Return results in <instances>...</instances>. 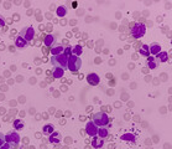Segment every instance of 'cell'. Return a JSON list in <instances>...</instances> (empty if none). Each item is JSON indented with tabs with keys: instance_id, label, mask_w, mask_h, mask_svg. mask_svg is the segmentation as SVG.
I'll return each instance as SVG.
<instances>
[{
	"instance_id": "6da1fadb",
	"label": "cell",
	"mask_w": 172,
	"mask_h": 149,
	"mask_svg": "<svg viewBox=\"0 0 172 149\" xmlns=\"http://www.w3.org/2000/svg\"><path fill=\"white\" fill-rule=\"evenodd\" d=\"M80 66H82V60L79 59L78 56L75 55H71L68 56V62H67V69L73 72V73H77L80 70Z\"/></svg>"
},
{
	"instance_id": "7a4b0ae2",
	"label": "cell",
	"mask_w": 172,
	"mask_h": 149,
	"mask_svg": "<svg viewBox=\"0 0 172 149\" xmlns=\"http://www.w3.org/2000/svg\"><path fill=\"white\" fill-rule=\"evenodd\" d=\"M67 62H68V57L64 54L60 55H55L51 57V63L55 67H60V69H67Z\"/></svg>"
},
{
	"instance_id": "3957f363",
	"label": "cell",
	"mask_w": 172,
	"mask_h": 149,
	"mask_svg": "<svg viewBox=\"0 0 172 149\" xmlns=\"http://www.w3.org/2000/svg\"><path fill=\"white\" fill-rule=\"evenodd\" d=\"M130 34H131V36L135 39H141L146 34V26L141 22H135L131 25Z\"/></svg>"
},
{
	"instance_id": "277c9868",
	"label": "cell",
	"mask_w": 172,
	"mask_h": 149,
	"mask_svg": "<svg viewBox=\"0 0 172 149\" xmlns=\"http://www.w3.org/2000/svg\"><path fill=\"white\" fill-rule=\"evenodd\" d=\"M95 126L99 128V127H105V126H108V123H109V117H108V114L104 113V112H98L93 115V121H92Z\"/></svg>"
},
{
	"instance_id": "5b68a950",
	"label": "cell",
	"mask_w": 172,
	"mask_h": 149,
	"mask_svg": "<svg viewBox=\"0 0 172 149\" xmlns=\"http://www.w3.org/2000/svg\"><path fill=\"white\" fill-rule=\"evenodd\" d=\"M20 36L25 39L27 42L30 40H32L35 37V30L32 26H26V28H24L21 31H20Z\"/></svg>"
},
{
	"instance_id": "8992f818",
	"label": "cell",
	"mask_w": 172,
	"mask_h": 149,
	"mask_svg": "<svg viewBox=\"0 0 172 149\" xmlns=\"http://www.w3.org/2000/svg\"><path fill=\"white\" fill-rule=\"evenodd\" d=\"M5 142L10 143V144H19L20 143V134L16 130L9 132V133L5 136Z\"/></svg>"
},
{
	"instance_id": "52a82bcc",
	"label": "cell",
	"mask_w": 172,
	"mask_h": 149,
	"mask_svg": "<svg viewBox=\"0 0 172 149\" xmlns=\"http://www.w3.org/2000/svg\"><path fill=\"white\" fill-rule=\"evenodd\" d=\"M86 132H87V134H89L91 137H95L98 133V127L93 122H88L86 126Z\"/></svg>"
},
{
	"instance_id": "ba28073f",
	"label": "cell",
	"mask_w": 172,
	"mask_h": 149,
	"mask_svg": "<svg viewBox=\"0 0 172 149\" xmlns=\"http://www.w3.org/2000/svg\"><path fill=\"white\" fill-rule=\"evenodd\" d=\"M87 81H88V83L91 86H97V85H99L100 78H99V76H98L97 73H89L87 76Z\"/></svg>"
},
{
	"instance_id": "9c48e42d",
	"label": "cell",
	"mask_w": 172,
	"mask_h": 149,
	"mask_svg": "<svg viewBox=\"0 0 172 149\" xmlns=\"http://www.w3.org/2000/svg\"><path fill=\"white\" fill-rule=\"evenodd\" d=\"M92 145L94 149H102L104 145V139L99 138V137H93L92 139Z\"/></svg>"
},
{
	"instance_id": "30bf717a",
	"label": "cell",
	"mask_w": 172,
	"mask_h": 149,
	"mask_svg": "<svg viewBox=\"0 0 172 149\" xmlns=\"http://www.w3.org/2000/svg\"><path fill=\"white\" fill-rule=\"evenodd\" d=\"M27 45H29V42H27V41L24 39V37H21L20 35L15 39V46H16V47H19V48H25Z\"/></svg>"
},
{
	"instance_id": "8fae6325",
	"label": "cell",
	"mask_w": 172,
	"mask_h": 149,
	"mask_svg": "<svg viewBox=\"0 0 172 149\" xmlns=\"http://www.w3.org/2000/svg\"><path fill=\"white\" fill-rule=\"evenodd\" d=\"M50 138V143H53V144H57V143H60L61 142V139H62V136H61V133H58V132H53L52 134H50L48 136Z\"/></svg>"
},
{
	"instance_id": "7c38bea8",
	"label": "cell",
	"mask_w": 172,
	"mask_h": 149,
	"mask_svg": "<svg viewBox=\"0 0 172 149\" xmlns=\"http://www.w3.org/2000/svg\"><path fill=\"white\" fill-rule=\"evenodd\" d=\"M149 52H150L151 55H155V56L159 55V54L161 52V46H160L159 44H156V42L152 44V45L149 47Z\"/></svg>"
},
{
	"instance_id": "4fadbf2b",
	"label": "cell",
	"mask_w": 172,
	"mask_h": 149,
	"mask_svg": "<svg viewBox=\"0 0 172 149\" xmlns=\"http://www.w3.org/2000/svg\"><path fill=\"white\" fill-rule=\"evenodd\" d=\"M55 132V127H53V124H46V126L44 127V129H42V133L44 134H46V136H50V134H52Z\"/></svg>"
},
{
	"instance_id": "5bb4252c",
	"label": "cell",
	"mask_w": 172,
	"mask_h": 149,
	"mask_svg": "<svg viewBox=\"0 0 172 149\" xmlns=\"http://www.w3.org/2000/svg\"><path fill=\"white\" fill-rule=\"evenodd\" d=\"M108 134H109V132H108V129H106L105 127H100V128H98V133H97V136H99V138H106L108 137Z\"/></svg>"
},
{
	"instance_id": "9a60e30c",
	"label": "cell",
	"mask_w": 172,
	"mask_h": 149,
	"mask_svg": "<svg viewBox=\"0 0 172 149\" xmlns=\"http://www.w3.org/2000/svg\"><path fill=\"white\" fill-rule=\"evenodd\" d=\"M56 41V36L55 35H47L45 37V45L46 46H52Z\"/></svg>"
},
{
	"instance_id": "2e32d148",
	"label": "cell",
	"mask_w": 172,
	"mask_h": 149,
	"mask_svg": "<svg viewBox=\"0 0 172 149\" xmlns=\"http://www.w3.org/2000/svg\"><path fill=\"white\" fill-rule=\"evenodd\" d=\"M63 74H64V70L63 69L55 67V70H53V77L55 78H62Z\"/></svg>"
},
{
	"instance_id": "e0dca14e",
	"label": "cell",
	"mask_w": 172,
	"mask_h": 149,
	"mask_svg": "<svg viewBox=\"0 0 172 149\" xmlns=\"http://www.w3.org/2000/svg\"><path fill=\"white\" fill-rule=\"evenodd\" d=\"M63 46H61V45H57V46H53L52 47V50H51V54H52V56H55V55H60V54H63Z\"/></svg>"
},
{
	"instance_id": "ac0fdd59",
	"label": "cell",
	"mask_w": 172,
	"mask_h": 149,
	"mask_svg": "<svg viewBox=\"0 0 172 149\" xmlns=\"http://www.w3.org/2000/svg\"><path fill=\"white\" fill-rule=\"evenodd\" d=\"M13 126H14V129L19 130V129H22L25 124H24V121H22V119H15L14 123H13Z\"/></svg>"
},
{
	"instance_id": "d6986e66",
	"label": "cell",
	"mask_w": 172,
	"mask_h": 149,
	"mask_svg": "<svg viewBox=\"0 0 172 149\" xmlns=\"http://www.w3.org/2000/svg\"><path fill=\"white\" fill-rule=\"evenodd\" d=\"M147 65H149V67H150L151 70H155V69L157 67L156 60H155L154 57H151V56H149V59H147Z\"/></svg>"
},
{
	"instance_id": "ffe728a7",
	"label": "cell",
	"mask_w": 172,
	"mask_h": 149,
	"mask_svg": "<svg viewBox=\"0 0 172 149\" xmlns=\"http://www.w3.org/2000/svg\"><path fill=\"white\" fill-rule=\"evenodd\" d=\"M157 56V60H160L161 62H166L167 60H168V54L167 52H165V51H161L159 55H156Z\"/></svg>"
},
{
	"instance_id": "44dd1931",
	"label": "cell",
	"mask_w": 172,
	"mask_h": 149,
	"mask_svg": "<svg viewBox=\"0 0 172 149\" xmlns=\"http://www.w3.org/2000/svg\"><path fill=\"white\" fill-rule=\"evenodd\" d=\"M139 52H140V55H142V56H145V57H149V46L147 45H142L141 46V48L139 50Z\"/></svg>"
},
{
	"instance_id": "7402d4cb",
	"label": "cell",
	"mask_w": 172,
	"mask_h": 149,
	"mask_svg": "<svg viewBox=\"0 0 172 149\" xmlns=\"http://www.w3.org/2000/svg\"><path fill=\"white\" fill-rule=\"evenodd\" d=\"M83 52V50H82V46H79V45H77V46H75L72 48V54L75 55V56H80V54Z\"/></svg>"
},
{
	"instance_id": "603a6c76",
	"label": "cell",
	"mask_w": 172,
	"mask_h": 149,
	"mask_svg": "<svg viewBox=\"0 0 172 149\" xmlns=\"http://www.w3.org/2000/svg\"><path fill=\"white\" fill-rule=\"evenodd\" d=\"M66 14H67L66 6H60L58 9H57V15L58 16H66Z\"/></svg>"
},
{
	"instance_id": "cb8c5ba5",
	"label": "cell",
	"mask_w": 172,
	"mask_h": 149,
	"mask_svg": "<svg viewBox=\"0 0 172 149\" xmlns=\"http://www.w3.org/2000/svg\"><path fill=\"white\" fill-rule=\"evenodd\" d=\"M121 139H123V140H129V142H134V140H135V136L128 133V134L121 136Z\"/></svg>"
},
{
	"instance_id": "d4e9b609",
	"label": "cell",
	"mask_w": 172,
	"mask_h": 149,
	"mask_svg": "<svg viewBox=\"0 0 172 149\" xmlns=\"http://www.w3.org/2000/svg\"><path fill=\"white\" fill-rule=\"evenodd\" d=\"M63 54H64V55H66L67 57H68V56H71V54H72V47H71V46L66 47V48H64V50H63Z\"/></svg>"
},
{
	"instance_id": "484cf974",
	"label": "cell",
	"mask_w": 172,
	"mask_h": 149,
	"mask_svg": "<svg viewBox=\"0 0 172 149\" xmlns=\"http://www.w3.org/2000/svg\"><path fill=\"white\" fill-rule=\"evenodd\" d=\"M0 149H13V148H11V144H10V143L5 142V143H4L1 147H0Z\"/></svg>"
},
{
	"instance_id": "4316f807",
	"label": "cell",
	"mask_w": 172,
	"mask_h": 149,
	"mask_svg": "<svg viewBox=\"0 0 172 149\" xmlns=\"http://www.w3.org/2000/svg\"><path fill=\"white\" fill-rule=\"evenodd\" d=\"M4 143H5V136L1 133V132H0V147H1Z\"/></svg>"
},
{
	"instance_id": "83f0119b",
	"label": "cell",
	"mask_w": 172,
	"mask_h": 149,
	"mask_svg": "<svg viewBox=\"0 0 172 149\" xmlns=\"http://www.w3.org/2000/svg\"><path fill=\"white\" fill-rule=\"evenodd\" d=\"M5 25V19H4V16L0 15V28H3Z\"/></svg>"
},
{
	"instance_id": "f1b7e54d",
	"label": "cell",
	"mask_w": 172,
	"mask_h": 149,
	"mask_svg": "<svg viewBox=\"0 0 172 149\" xmlns=\"http://www.w3.org/2000/svg\"><path fill=\"white\" fill-rule=\"evenodd\" d=\"M16 80H18L19 82H22V80H24V78H22V76H19V77H18V78H16Z\"/></svg>"
},
{
	"instance_id": "f546056e",
	"label": "cell",
	"mask_w": 172,
	"mask_h": 149,
	"mask_svg": "<svg viewBox=\"0 0 172 149\" xmlns=\"http://www.w3.org/2000/svg\"><path fill=\"white\" fill-rule=\"evenodd\" d=\"M100 62H102L100 59H95V63H100Z\"/></svg>"
},
{
	"instance_id": "4dcf8cb0",
	"label": "cell",
	"mask_w": 172,
	"mask_h": 149,
	"mask_svg": "<svg viewBox=\"0 0 172 149\" xmlns=\"http://www.w3.org/2000/svg\"><path fill=\"white\" fill-rule=\"evenodd\" d=\"M9 50H10V51H11V52H14V51H15V48H14V46H10V48H9Z\"/></svg>"
},
{
	"instance_id": "1f68e13d",
	"label": "cell",
	"mask_w": 172,
	"mask_h": 149,
	"mask_svg": "<svg viewBox=\"0 0 172 149\" xmlns=\"http://www.w3.org/2000/svg\"><path fill=\"white\" fill-rule=\"evenodd\" d=\"M4 48V45L3 44H0V50H3Z\"/></svg>"
}]
</instances>
